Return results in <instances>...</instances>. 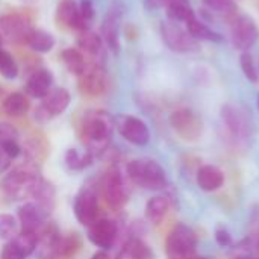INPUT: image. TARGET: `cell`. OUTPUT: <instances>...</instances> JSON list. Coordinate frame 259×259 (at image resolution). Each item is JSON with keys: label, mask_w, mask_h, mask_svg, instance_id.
<instances>
[{"label": "cell", "mask_w": 259, "mask_h": 259, "mask_svg": "<svg viewBox=\"0 0 259 259\" xmlns=\"http://www.w3.org/2000/svg\"><path fill=\"white\" fill-rule=\"evenodd\" d=\"M114 126H115V121L108 112L105 111L88 112L82 124L83 140L88 147L87 150L91 152L94 156L103 153L109 146Z\"/></svg>", "instance_id": "cell-1"}, {"label": "cell", "mask_w": 259, "mask_h": 259, "mask_svg": "<svg viewBox=\"0 0 259 259\" xmlns=\"http://www.w3.org/2000/svg\"><path fill=\"white\" fill-rule=\"evenodd\" d=\"M39 171L32 164H24L14 168L5 179H3V191L12 200H24L32 197L36 191L38 185L41 184Z\"/></svg>", "instance_id": "cell-2"}, {"label": "cell", "mask_w": 259, "mask_h": 259, "mask_svg": "<svg viewBox=\"0 0 259 259\" xmlns=\"http://www.w3.org/2000/svg\"><path fill=\"white\" fill-rule=\"evenodd\" d=\"M129 179L144 190H162L167 187V175L159 162L150 158H138L127 164Z\"/></svg>", "instance_id": "cell-3"}, {"label": "cell", "mask_w": 259, "mask_h": 259, "mask_svg": "<svg viewBox=\"0 0 259 259\" xmlns=\"http://www.w3.org/2000/svg\"><path fill=\"white\" fill-rule=\"evenodd\" d=\"M197 249V237L194 231L184 225L178 223L168 234L165 241V252L170 259H190L194 256Z\"/></svg>", "instance_id": "cell-4"}, {"label": "cell", "mask_w": 259, "mask_h": 259, "mask_svg": "<svg viewBox=\"0 0 259 259\" xmlns=\"http://www.w3.org/2000/svg\"><path fill=\"white\" fill-rule=\"evenodd\" d=\"M161 35L167 47L178 53H188L199 49V42L190 35V32L179 24V21H162Z\"/></svg>", "instance_id": "cell-5"}, {"label": "cell", "mask_w": 259, "mask_h": 259, "mask_svg": "<svg viewBox=\"0 0 259 259\" xmlns=\"http://www.w3.org/2000/svg\"><path fill=\"white\" fill-rule=\"evenodd\" d=\"M259 39V29L255 20L249 15H238L231 26L232 46L241 52H249Z\"/></svg>", "instance_id": "cell-6"}, {"label": "cell", "mask_w": 259, "mask_h": 259, "mask_svg": "<svg viewBox=\"0 0 259 259\" xmlns=\"http://www.w3.org/2000/svg\"><path fill=\"white\" fill-rule=\"evenodd\" d=\"M170 124L175 129V132L185 141L197 140L202 135V129H203L200 117L188 108L175 111L170 115Z\"/></svg>", "instance_id": "cell-7"}, {"label": "cell", "mask_w": 259, "mask_h": 259, "mask_svg": "<svg viewBox=\"0 0 259 259\" xmlns=\"http://www.w3.org/2000/svg\"><path fill=\"white\" fill-rule=\"evenodd\" d=\"M73 211H74L76 220L82 226L90 228L97 220V214H99L97 191L93 187H83L74 197Z\"/></svg>", "instance_id": "cell-8"}, {"label": "cell", "mask_w": 259, "mask_h": 259, "mask_svg": "<svg viewBox=\"0 0 259 259\" xmlns=\"http://www.w3.org/2000/svg\"><path fill=\"white\" fill-rule=\"evenodd\" d=\"M115 127L118 134L131 144L134 146H146L150 141V131L147 124L134 115H120L115 120Z\"/></svg>", "instance_id": "cell-9"}, {"label": "cell", "mask_w": 259, "mask_h": 259, "mask_svg": "<svg viewBox=\"0 0 259 259\" xmlns=\"http://www.w3.org/2000/svg\"><path fill=\"white\" fill-rule=\"evenodd\" d=\"M103 196L112 209H121L129 197V191L120 170L111 168L103 179Z\"/></svg>", "instance_id": "cell-10"}, {"label": "cell", "mask_w": 259, "mask_h": 259, "mask_svg": "<svg viewBox=\"0 0 259 259\" xmlns=\"http://www.w3.org/2000/svg\"><path fill=\"white\" fill-rule=\"evenodd\" d=\"M70 93L65 88H53L41 99V105L35 111V117L39 121H49L53 117L61 115L70 105Z\"/></svg>", "instance_id": "cell-11"}, {"label": "cell", "mask_w": 259, "mask_h": 259, "mask_svg": "<svg viewBox=\"0 0 259 259\" xmlns=\"http://www.w3.org/2000/svg\"><path fill=\"white\" fill-rule=\"evenodd\" d=\"M123 17V8L120 3H112L102 23V39L106 42L114 55L120 52V21Z\"/></svg>", "instance_id": "cell-12"}, {"label": "cell", "mask_w": 259, "mask_h": 259, "mask_svg": "<svg viewBox=\"0 0 259 259\" xmlns=\"http://www.w3.org/2000/svg\"><path fill=\"white\" fill-rule=\"evenodd\" d=\"M118 235V226L114 220L100 219L88 228V240L100 250H109Z\"/></svg>", "instance_id": "cell-13"}, {"label": "cell", "mask_w": 259, "mask_h": 259, "mask_svg": "<svg viewBox=\"0 0 259 259\" xmlns=\"http://www.w3.org/2000/svg\"><path fill=\"white\" fill-rule=\"evenodd\" d=\"M79 88L90 96H100L106 90V71L102 65H87L85 71L79 76Z\"/></svg>", "instance_id": "cell-14"}, {"label": "cell", "mask_w": 259, "mask_h": 259, "mask_svg": "<svg viewBox=\"0 0 259 259\" xmlns=\"http://www.w3.org/2000/svg\"><path fill=\"white\" fill-rule=\"evenodd\" d=\"M52 83H53L52 73L46 68H39L29 76L24 91L27 96L33 99H44L52 90Z\"/></svg>", "instance_id": "cell-15"}, {"label": "cell", "mask_w": 259, "mask_h": 259, "mask_svg": "<svg viewBox=\"0 0 259 259\" xmlns=\"http://www.w3.org/2000/svg\"><path fill=\"white\" fill-rule=\"evenodd\" d=\"M47 215L49 214L36 203H24L18 209V222L21 225V231L36 232L39 228H42V223Z\"/></svg>", "instance_id": "cell-16"}, {"label": "cell", "mask_w": 259, "mask_h": 259, "mask_svg": "<svg viewBox=\"0 0 259 259\" xmlns=\"http://www.w3.org/2000/svg\"><path fill=\"white\" fill-rule=\"evenodd\" d=\"M56 17L61 23L65 26L76 29V30H88L87 24L82 21L80 14H79V5L76 0H59L58 9H56Z\"/></svg>", "instance_id": "cell-17"}, {"label": "cell", "mask_w": 259, "mask_h": 259, "mask_svg": "<svg viewBox=\"0 0 259 259\" xmlns=\"http://www.w3.org/2000/svg\"><path fill=\"white\" fill-rule=\"evenodd\" d=\"M225 175L223 171L215 165H203L197 171V185L200 190L212 193L223 187Z\"/></svg>", "instance_id": "cell-18"}, {"label": "cell", "mask_w": 259, "mask_h": 259, "mask_svg": "<svg viewBox=\"0 0 259 259\" xmlns=\"http://www.w3.org/2000/svg\"><path fill=\"white\" fill-rule=\"evenodd\" d=\"M0 29L5 35L14 39H24L29 33L30 27L27 24V20L18 14H8L0 18Z\"/></svg>", "instance_id": "cell-19"}, {"label": "cell", "mask_w": 259, "mask_h": 259, "mask_svg": "<svg viewBox=\"0 0 259 259\" xmlns=\"http://www.w3.org/2000/svg\"><path fill=\"white\" fill-rule=\"evenodd\" d=\"M187 30L196 41H208V42H223V35L212 30L206 23L199 20L197 17H193L190 21H187Z\"/></svg>", "instance_id": "cell-20"}, {"label": "cell", "mask_w": 259, "mask_h": 259, "mask_svg": "<svg viewBox=\"0 0 259 259\" xmlns=\"http://www.w3.org/2000/svg\"><path fill=\"white\" fill-rule=\"evenodd\" d=\"M222 115H223V120L228 124L229 131L235 137H244L247 134V120L240 112L238 108H235L232 105H226L222 109Z\"/></svg>", "instance_id": "cell-21"}, {"label": "cell", "mask_w": 259, "mask_h": 259, "mask_svg": "<svg viewBox=\"0 0 259 259\" xmlns=\"http://www.w3.org/2000/svg\"><path fill=\"white\" fill-rule=\"evenodd\" d=\"M24 41L32 50H35L38 53H47L55 47L53 35L42 29H30L29 33L26 35Z\"/></svg>", "instance_id": "cell-22"}, {"label": "cell", "mask_w": 259, "mask_h": 259, "mask_svg": "<svg viewBox=\"0 0 259 259\" xmlns=\"http://www.w3.org/2000/svg\"><path fill=\"white\" fill-rule=\"evenodd\" d=\"M61 240V234L58 228L52 223H47V226L42 228L41 235L38 237V244H39V252L41 256H49V255H56V249Z\"/></svg>", "instance_id": "cell-23"}, {"label": "cell", "mask_w": 259, "mask_h": 259, "mask_svg": "<svg viewBox=\"0 0 259 259\" xmlns=\"http://www.w3.org/2000/svg\"><path fill=\"white\" fill-rule=\"evenodd\" d=\"M167 17L173 21H190L193 17H196V12L188 0H168L165 5Z\"/></svg>", "instance_id": "cell-24"}, {"label": "cell", "mask_w": 259, "mask_h": 259, "mask_svg": "<svg viewBox=\"0 0 259 259\" xmlns=\"http://www.w3.org/2000/svg\"><path fill=\"white\" fill-rule=\"evenodd\" d=\"M152 252L149 246L140 238H131L121 247L117 259H150Z\"/></svg>", "instance_id": "cell-25"}, {"label": "cell", "mask_w": 259, "mask_h": 259, "mask_svg": "<svg viewBox=\"0 0 259 259\" xmlns=\"http://www.w3.org/2000/svg\"><path fill=\"white\" fill-rule=\"evenodd\" d=\"M94 155L88 150H77V149H68L64 158V162L68 170L71 171H82L88 168L93 164Z\"/></svg>", "instance_id": "cell-26"}, {"label": "cell", "mask_w": 259, "mask_h": 259, "mask_svg": "<svg viewBox=\"0 0 259 259\" xmlns=\"http://www.w3.org/2000/svg\"><path fill=\"white\" fill-rule=\"evenodd\" d=\"M168 208H170V203L165 197H162V196L152 197L146 205V219L152 225H159L164 220V217L167 215Z\"/></svg>", "instance_id": "cell-27"}, {"label": "cell", "mask_w": 259, "mask_h": 259, "mask_svg": "<svg viewBox=\"0 0 259 259\" xmlns=\"http://www.w3.org/2000/svg\"><path fill=\"white\" fill-rule=\"evenodd\" d=\"M3 111L9 117H20L29 111V100L23 93H12L3 100Z\"/></svg>", "instance_id": "cell-28"}, {"label": "cell", "mask_w": 259, "mask_h": 259, "mask_svg": "<svg viewBox=\"0 0 259 259\" xmlns=\"http://www.w3.org/2000/svg\"><path fill=\"white\" fill-rule=\"evenodd\" d=\"M61 59H62V62L65 64V67L68 68V71L73 73V74H76L77 77H79V76L85 71V68H87L85 59H83L82 53H80L77 49L70 47V49L62 50V52H61Z\"/></svg>", "instance_id": "cell-29"}, {"label": "cell", "mask_w": 259, "mask_h": 259, "mask_svg": "<svg viewBox=\"0 0 259 259\" xmlns=\"http://www.w3.org/2000/svg\"><path fill=\"white\" fill-rule=\"evenodd\" d=\"M32 197H35L36 205L39 208H42L47 214H50V211L53 209V205H55V190H53L52 184L41 181V184L38 185V188Z\"/></svg>", "instance_id": "cell-30"}, {"label": "cell", "mask_w": 259, "mask_h": 259, "mask_svg": "<svg viewBox=\"0 0 259 259\" xmlns=\"http://www.w3.org/2000/svg\"><path fill=\"white\" fill-rule=\"evenodd\" d=\"M77 46L87 53L96 56L102 52V36L91 30H82L77 36Z\"/></svg>", "instance_id": "cell-31"}, {"label": "cell", "mask_w": 259, "mask_h": 259, "mask_svg": "<svg viewBox=\"0 0 259 259\" xmlns=\"http://www.w3.org/2000/svg\"><path fill=\"white\" fill-rule=\"evenodd\" d=\"M12 241L21 249L26 256H30L38 249V235L32 231H21L12 238Z\"/></svg>", "instance_id": "cell-32"}, {"label": "cell", "mask_w": 259, "mask_h": 259, "mask_svg": "<svg viewBox=\"0 0 259 259\" xmlns=\"http://www.w3.org/2000/svg\"><path fill=\"white\" fill-rule=\"evenodd\" d=\"M240 65L241 70L246 76V79L252 83H258L259 82V71L256 68V64L253 61V56L249 52H243L240 56Z\"/></svg>", "instance_id": "cell-33"}, {"label": "cell", "mask_w": 259, "mask_h": 259, "mask_svg": "<svg viewBox=\"0 0 259 259\" xmlns=\"http://www.w3.org/2000/svg\"><path fill=\"white\" fill-rule=\"evenodd\" d=\"M0 74L5 79H15L18 74V65L11 53L2 50L0 52Z\"/></svg>", "instance_id": "cell-34"}, {"label": "cell", "mask_w": 259, "mask_h": 259, "mask_svg": "<svg viewBox=\"0 0 259 259\" xmlns=\"http://www.w3.org/2000/svg\"><path fill=\"white\" fill-rule=\"evenodd\" d=\"M203 3L214 12H219L225 17H232L237 14V5L234 0H203Z\"/></svg>", "instance_id": "cell-35"}, {"label": "cell", "mask_w": 259, "mask_h": 259, "mask_svg": "<svg viewBox=\"0 0 259 259\" xmlns=\"http://www.w3.org/2000/svg\"><path fill=\"white\" fill-rule=\"evenodd\" d=\"M17 235V222L11 214H0V241L12 240Z\"/></svg>", "instance_id": "cell-36"}, {"label": "cell", "mask_w": 259, "mask_h": 259, "mask_svg": "<svg viewBox=\"0 0 259 259\" xmlns=\"http://www.w3.org/2000/svg\"><path fill=\"white\" fill-rule=\"evenodd\" d=\"M77 247H79V240H77L76 235L67 237V238H62V237H61L59 244H58V249H56V255H58V256H65V258H68V256H71V255L76 253Z\"/></svg>", "instance_id": "cell-37"}, {"label": "cell", "mask_w": 259, "mask_h": 259, "mask_svg": "<svg viewBox=\"0 0 259 259\" xmlns=\"http://www.w3.org/2000/svg\"><path fill=\"white\" fill-rule=\"evenodd\" d=\"M0 259H27V256L21 252V249L12 240H9L2 249Z\"/></svg>", "instance_id": "cell-38"}, {"label": "cell", "mask_w": 259, "mask_h": 259, "mask_svg": "<svg viewBox=\"0 0 259 259\" xmlns=\"http://www.w3.org/2000/svg\"><path fill=\"white\" fill-rule=\"evenodd\" d=\"M79 14H80L82 21L88 27L90 23L94 18V6H93V2L91 0H80V3H79Z\"/></svg>", "instance_id": "cell-39"}, {"label": "cell", "mask_w": 259, "mask_h": 259, "mask_svg": "<svg viewBox=\"0 0 259 259\" xmlns=\"http://www.w3.org/2000/svg\"><path fill=\"white\" fill-rule=\"evenodd\" d=\"M0 149H2L11 159L20 156V153H21V147H20V144H18V140L2 141V143H0Z\"/></svg>", "instance_id": "cell-40"}, {"label": "cell", "mask_w": 259, "mask_h": 259, "mask_svg": "<svg viewBox=\"0 0 259 259\" xmlns=\"http://www.w3.org/2000/svg\"><path fill=\"white\" fill-rule=\"evenodd\" d=\"M8 140H18V132L12 124L0 123V143Z\"/></svg>", "instance_id": "cell-41"}, {"label": "cell", "mask_w": 259, "mask_h": 259, "mask_svg": "<svg viewBox=\"0 0 259 259\" xmlns=\"http://www.w3.org/2000/svg\"><path fill=\"white\" fill-rule=\"evenodd\" d=\"M215 241L219 243V246L228 247V246L232 244V237H231V234H229V231H228L226 228L219 226V228L215 229Z\"/></svg>", "instance_id": "cell-42"}, {"label": "cell", "mask_w": 259, "mask_h": 259, "mask_svg": "<svg viewBox=\"0 0 259 259\" xmlns=\"http://www.w3.org/2000/svg\"><path fill=\"white\" fill-rule=\"evenodd\" d=\"M11 158L0 149V173H3V171H6L8 168H9V165H11Z\"/></svg>", "instance_id": "cell-43"}, {"label": "cell", "mask_w": 259, "mask_h": 259, "mask_svg": "<svg viewBox=\"0 0 259 259\" xmlns=\"http://www.w3.org/2000/svg\"><path fill=\"white\" fill-rule=\"evenodd\" d=\"M91 259H111L109 258V255L106 253V250H99V252H96Z\"/></svg>", "instance_id": "cell-44"}, {"label": "cell", "mask_w": 259, "mask_h": 259, "mask_svg": "<svg viewBox=\"0 0 259 259\" xmlns=\"http://www.w3.org/2000/svg\"><path fill=\"white\" fill-rule=\"evenodd\" d=\"M235 259H256V258H249V256H238V258Z\"/></svg>", "instance_id": "cell-45"}, {"label": "cell", "mask_w": 259, "mask_h": 259, "mask_svg": "<svg viewBox=\"0 0 259 259\" xmlns=\"http://www.w3.org/2000/svg\"><path fill=\"white\" fill-rule=\"evenodd\" d=\"M190 259H206V258H202V256H197V258H194V256H193V258H190Z\"/></svg>", "instance_id": "cell-46"}, {"label": "cell", "mask_w": 259, "mask_h": 259, "mask_svg": "<svg viewBox=\"0 0 259 259\" xmlns=\"http://www.w3.org/2000/svg\"><path fill=\"white\" fill-rule=\"evenodd\" d=\"M258 109H259V94H258Z\"/></svg>", "instance_id": "cell-47"}, {"label": "cell", "mask_w": 259, "mask_h": 259, "mask_svg": "<svg viewBox=\"0 0 259 259\" xmlns=\"http://www.w3.org/2000/svg\"><path fill=\"white\" fill-rule=\"evenodd\" d=\"M0 46H2V39H0ZM0 52H2V49H0Z\"/></svg>", "instance_id": "cell-48"}]
</instances>
